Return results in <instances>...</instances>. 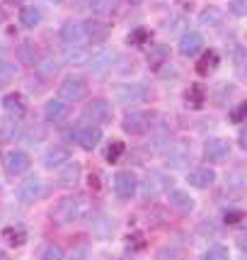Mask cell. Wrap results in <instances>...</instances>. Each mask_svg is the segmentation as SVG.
<instances>
[{
	"mask_svg": "<svg viewBox=\"0 0 247 260\" xmlns=\"http://www.w3.org/2000/svg\"><path fill=\"white\" fill-rule=\"evenodd\" d=\"M88 212H90V204L85 197H63L51 209V219L56 224H70V221H78L83 216H88Z\"/></svg>",
	"mask_w": 247,
	"mask_h": 260,
	"instance_id": "cell-1",
	"label": "cell"
},
{
	"mask_svg": "<svg viewBox=\"0 0 247 260\" xmlns=\"http://www.w3.org/2000/svg\"><path fill=\"white\" fill-rule=\"evenodd\" d=\"M61 100L66 102H80L88 98V80L80 78V76H68L63 83H61Z\"/></svg>",
	"mask_w": 247,
	"mask_h": 260,
	"instance_id": "cell-2",
	"label": "cell"
},
{
	"mask_svg": "<svg viewBox=\"0 0 247 260\" xmlns=\"http://www.w3.org/2000/svg\"><path fill=\"white\" fill-rule=\"evenodd\" d=\"M153 122H155V117L150 112H131L124 119V132L134 136H143L153 129Z\"/></svg>",
	"mask_w": 247,
	"mask_h": 260,
	"instance_id": "cell-3",
	"label": "cell"
},
{
	"mask_svg": "<svg viewBox=\"0 0 247 260\" xmlns=\"http://www.w3.org/2000/svg\"><path fill=\"white\" fill-rule=\"evenodd\" d=\"M138 190V178H136L131 170H121L114 175V192L119 194L121 200H131Z\"/></svg>",
	"mask_w": 247,
	"mask_h": 260,
	"instance_id": "cell-4",
	"label": "cell"
},
{
	"mask_svg": "<svg viewBox=\"0 0 247 260\" xmlns=\"http://www.w3.org/2000/svg\"><path fill=\"white\" fill-rule=\"evenodd\" d=\"M46 194H49V182H44L42 178H29L20 187V200L22 202H39Z\"/></svg>",
	"mask_w": 247,
	"mask_h": 260,
	"instance_id": "cell-5",
	"label": "cell"
},
{
	"mask_svg": "<svg viewBox=\"0 0 247 260\" xmlns=\"http://www.w3.org/2000/svg\"><path fill=\"white\" fill-rule=\"evenodd\" d=\"M85 117L92 119L95 124H107L109 119L114 117V110H112V102L107 100H92L88 107H85Z\"/></svg>",
	"mask_w": 247,
	"mask_h": 260,
	"instance_id": "cell-6",
	"label": "cell"
},
{
	"mask_svg": "<svg viewBox=\"0 0 247 260\" xmlns=\"http://www.w3.org/2000/svg\"><path fill=\"white\" fill-rule=\"evenodd\" d=\"M29 166H32V158L24 151H10L5 156V173L8 175H22L29 170Z\"/></svg>",
	"mask_w": 247,
	"mask_h": 260,
	"instance_id": "cell-7",
	"label": "cell"
},
{
	"mask_svg": "<svg viewBox=\"0 0 247 260\" xmlns=\"http://www.w3.org/2000/svg\"><path fill=\"white\" fill-rule=\"evenodd\" d=\"M100 141H102V129H100V126H97V124H90V126L80 124L75 144H80V146L85 148V151H92V148L97 146Z\"/></svg>",
	"mask_w": 247,
	"mask_h": 260,
	"instance_id": "cell-8",
	"label": "cell"
},
{
	"mask_svg": "<svg viewBox=\"0 0 247 260\" xmlns=\"http://www.w3.org/2000/svg\"><path fill=\"white\" fill-rule=\"evenodd\" d=\"M3 110H5V114H8L10 119H22L24 114H27L24 98L20 95V92H10V95H5V98H3Z\"/></svg>",
	"mask_w": 247,
	"mask_h": 260,
	"instance_id": "cell-9",
	"label": "cell"
},
{
	"mask_svg": "<svg viewBox=\"0 0 247 260\" xmlns=\"http://www.w3.org/2000/svg\"><path fill=\"white\" fill-rule=\"evenodd\" d=\"M68 112H70V107L66 105V100H49L44 107V119L49 124H61L68 117Z\"/></svg>",
	"mask_w": 247,
	"mask_h": 260,
	"instance_id": "cell-10",
	"label": "cell"
},
{
	"mask_svg": "<svg viewBox=\"0 0 247 260\" xmlns=\"http://www.w3.org/2000/svg\"><path fill=\"white\" fill-rule=\"evenodd\" d=\"M109 24L102 22V20H88V22L83 24V34H88V39H90L92 44H100L104 42L107 37H109Z\"/></svg>",
	"mask_w": 247,
	"mask_h": 260,
	"instance_id": "cell-11",
	"label": "cell"
},
{
	"mask_svg": "<svg viewBox=\"0 0 247 260\" xmlns=\"http://www.w3.org/2000/svg\"><path fill=\"white\" fill-rule=\"evenodd\" d=\"M203 49V37L199 32H187L180 39V54L182 56H196Z\"/></svg>",
	"mask_w": 247,
	"mask_h": 260,
	"instance_id": "cell-12",
	"label": "cell"
},
{
	"mask_svg": "<svg viewBox=\"0 0 247 260\" xmlns=\"http://www.w3.org/2000/svg\"><path fill=\"white\" fill-rule=\"evenodd\" d=\"M68 160H70V148L61 146V144H54L44 156L46 168H58V166H63V163H68Z\"/></svg>",
	"mask_w": 247,
	"mask_h": 260,
	"instance_id": "cell-13",
	"label": "cell"
},
{
	"mask_svg": "<svg viewBox=\"0 0 247 260\" xmlns=\"http://www.w3.org/2000/svg\"><path fill=\"white\" fill-rule=\"evenodd\" d=\"M187 180H189L191 187L206 190V187H211V185L216 182V173L211 168H196V170H191L189 175H187Z\"/></svg>",
	"mask_w": 247,
	"mask_h": 260,
	"instance_id": "cell-14",
	"label": "cell"
},
{
	"mask_svg": "<svg viewBox=\"0 0 247 260\" xmlns=\"http://www.w3.org/2000/svg\"><path fill=\"white\" fill-rule=\"evenodd\" d=\"M63 58H66V63H73V66H83V63H88L90 61V49L88 46H80L78 42L75 44L66 46V51H63Z\"/></svg>",
	"mask_w": 247,
	"mask_h": 260,
	"instance_id": "cell-15",
	"label": "cell"
},
{
	"mask_svg": "<svg viewBox=\"0 0 247 260\" xmlns=\"http://www.w3.org/2000/svg\"><path fill=\"white\" fill-rule=\"evenodd\" d=\"M80 178H83V168H80V163H70L68 160V166L63 170H61V175H58V185L61 187H75L80 182Z\"/></svg>",
	"mask_w": 247,
	"mask_h": 260,
	"instance_id": "cell-16",
	"label": "cell"
},
{
	"mask_svg": "<svg viewBox=\"0 0 247 260\" xmlns=\"http://www.w3.org/2000/svg\"><path fill=\"white\" fill-rule=\"evenodd\" d=\"M230 153V144L225 141V139H214V141H209L206 144V148H203V156H206V160H223L225 156Z\"/></svg>",
	"mask_w": 247,
	"mask_h": 260,
	"instance_id": "cell-17",
	"label": "cell"
},
{
	"mask_svg": "<svg viewBox=\"0 0 247 260\" xmlns=\"http://www.w3.org/2000/svg\"><path fill=\"white\" fill-rule=\"evenodd\" d=\"M168 202L175 212H182V214H187V212L194 209V200H191V194L184 192V190H172L168 197Z\"/></svg>",
	"mask_w": 247,
	"mask_h": 260,
	"instance_id": "cell-18",
	"label": "cell"
},
{
	"mask_svg": "<svg viewBox=\"0 0 247 260\" xmlns=\"http://www.w3.org/2000/svg\"><path fill=\"white\" fill-rule=\"evenodd\" d=\"M119 98L126 102H143L148 98H153V92L146 90L141 83H136V85H124L121 90H119Z\"/></svg>",
	"mask_w": 247,
	"mask_h": 260,
	"instance_id": "cell-19",
	"label": "cell"
},
{
	"mask_svg": "<svg viewBox=\"0 0 247 260\" xmlns=\"http://www.w3.org/2000/svg\"><path fill=\"white\" fill-rule=\"evenodd\" d=\"M168 175H162V173H150L146 180V187H143V194L146 197H155L160 194L162 190H168Z\"/></svg>",
	"mask_w": 247,
	"mask_h": 260,
	"instance_id": "cell-20",
	"label": "cell"
},
{
	"mask_svg": "<svg viewBox=\"0 0 247 260\" xmlns=\"http://www.w3.org/2000/svg\"><path fill=\"white\" fill-rule=\"evenodd\" d=\"M165 61H168V46L165 44L150 46V51H148V63H150V68L157 71L160 66H165Z\"/></svg>",
	"mask_w": 247,
	"mask_h": 260,
	"instance_id": "cell-21",
	"label": "cell"
},
{
	"mask_svg": "<svg viewBox=\"0 0 247 260\" xmlns=\"http://www.w3.org/2000/svg\"><path fill=\"white\" fill-rule=\"evenodd\" d=\"M116 54H114V51H104V54H100V56H95V58H90V61H88V63H92V71H95V73H104V71H107V68H112V63L114 61H116Z\"/></svg>",
	"mask_w": 247,
	"mask_h": 260,
	"instance_id": "cell-22",
	"label": "cell"
},
{
	"mask_svg": "<svg viewBox=\"0 0 247 260\" xmlns=\"http://www.w3.org/2000/svg\"><path fill=\"white\" fill-rule=\"evenodd\" d=\"M20 22H22V27H36V24L42 22V12H39V8H34V5H27V8H22L20 10Z\"/></svg>",
	"mask_w": 247,
	"mask_h": 260,
	"instance_id": "cell-23",
	"label": "cell"
},
{
	"mask_svg": "<svg viewBox=\"0 0 247 260\" xmlns=\"http://www.w3.org/2000/svg\"><path fill=\"white\" fill-rule=\"evenodd\" d=\"M61 37H63V42L66 44H75V42H80L85 34H83V27L75 22H68L63 24V29H61Z\"/></svg>",
	"mask_w": 247,
	"mask_h": 260,
	"instance_id": "cell-24",
	"label": "cell"
},
{
	"mask_svg": "<svg viewBox=\"0 0 247 260\" xmlns=\"http://www.w3.org/2000/svg\"><path fill=\"white\" fill-rule=\"evenodd\" d=\"M124 151H126L124 141H119V139H112V141L107 144V148H104V158L109 160V163H116V160L124 156Z\"/></svg>",
	"mask_w": 247,
	"mask_h": 260,
	"instance_id": "cell-25",
	"label": "cell"
},
{
	"mask_svg": "<svg viewBox=\"0 0 247 260\" xmlns=\"http://www.w3.org/2000/svg\"><path fill=\"white\" fill-rule=\"evenodd\" d=\"M116 5H119V0H90L92 12H95V15H100V17H104V15H112Z\"/></svg>",
	"mask_w": 247,
	"mask_h": 260,
	"instance_id": "cell-26",
	"label": "cell"
},
{
	"mask_svg": "<svg viewBox=\"0 0 247 260\" xmlns=\"http://www.w3.org/2000/svg\"><path fill=\"white\" fill-rule=\"evenodd\" d=\"M187 102H189V107L194 110H199L203 105V88L201 85H191L189 90H187Z\"/></svg>",
	"mask_w": 247,
	"mask_h": 260,
	"instance_id": "cell-27",
	"label": "cell"
},
{
	"mask_svg": "<svg viewBox=\"0 0 247 260\" xmlns=\"http://www.w3.org/2000/svg\"><path fill=\"white\" fill-rule=\"evenodd\" d=\"M218 66V54L216 51H209V54H203L201 61H199V66H196V71L199 73H209L211 68Z\"/></svg>",
	"mask_w": 247,
	"mask_h": 260,
	"instance_id": "cell-28",
	"label": "cell"
},
{
	"mask_svg": "<svg viewBox=\"0 0 247 260\" xmlns=\"http://www.w3.org/2000/svg\"><path fill=\"white\" fill-rule=\"evenodd\" d=\"M15 76H17V66H12V63H0V88H5Z\"/></svg>",
	"mask_w": 247,
	"mask_h": 260,
	"instance_id": "cell-29",
	"label": "cell"
},
{
	"mask_svg": "<svg viewBox=\"0 0 247 260\" xmlns=\"http://www.w3.org/2000/svg\"><path fill=\"white\" fill-rule=\"evenodd\" d=\"M203 258L206 260H228V248L221 246V243H216V246H211V248H206Z\"/></svg>",
	"mask_w": 247,
	"mask_h": 260,
	"instance_id": "cell-30",
	"label": "cell"
},
{
	"mask_svg": "<svg viewBox=\"0 0 247 260\" xmlns=\"http://www.w3.org/2000/svg\"><path fill=\"white\" fill-rule=\"evenodd\" d=\"M201 22L203 24H221L223 22V12L218 8H209V10L201 12Z\"/></svg>",
	"mask_w": 247,
	"mask_h": 260,
	"instance_id": "cell-31",
	"label": "cell"
},
{
	"mask_svg": "<svg viewBox=\"0 0 247 260\" xmlns=\"http://www.w3.org/2000/svg\"><path fill=\"white\" fill-rule=\"evenodd\" d=\"M228 117H230V122H233V124H242V122H245V117H247V102H237L235 107L230 110Z\"/></svg>",
	"mask_w": 247,
	"mask_h": 260,
	"instance_id": "cell-32",
	"label": "cell"
},
{
	"mask_svg": "<svg viewBox=\"0 0 247 260\" xmlns=\"http://www.w3.org/2000/svg\"><path fill=\"white\" fill-rule=\"evenodd\" d=\"M148 39H150V32H148V29H143V27H138V29H134V32L129 34V44H131V46L146 44Z\"/></svg>",
	"mask_w": 247,
	"mask_h": 260,
	"instance_id": "cell-33",
	"label": "cell"
},
{
	"mask_svg": "<svg viewBox=\"0 0 247 260\" xmlns=\"http://www.w3.org/2000/svg\"><path fill=\"white\" fill-rule=\"evenodd\" d=\"M3 236L8 238V243H10V246H22L24 243V231L22 229H5V231H3Z\"/></svg>",
	"mask_w": 247,
	"mask_h": 260,
	"instance_id": "cell-34",
	"label": "cell"
},
{
	"mask_svg": "<svg viewBox=\"0 0 247 260\" xmlns=\"http://www.w3.org/2000/svg\"><path fill=\"white\" fill-rule=\"evenodd\" d=\"M44 258L46 260H63L66 258V250L56 246V243H51V246H46L44 248Z\"/></svg>",
	"mask_w": 247,
	"mask_h": 260,
	"instance_id": "cell-35",
	"label": "cell"
},
{
	"mask_svg": "<svg viewBox=\"0 0 247 260\" xmlns=\"http://www.w3.org/2000/svg\"><path fill=\"white\" fill-rule=\"evenodd\" d=\"M56 71H58V63L54 61V58H46V61H42V66H39V73L42 76H56Z\"/></svg>",
	"mask_w": 247,
	"mask_h": 260,
	"instance_id": "cell-36",
	"label": "cell"
},
{
	"mask_svg": "<svg viewBox=\"0 0 247 260\" xmlns=\"http://www.w3.org/2000/svg\"><path fill=\"white\" fill-rule=\"evenodd\" d=\"M245 219V214L240 212V209H225L223 212V221L225 224H240Z\"/></svg>",
	"mask_w": 247,
	"mask_h": 260,
	"instance_id": "cell-37",
	"label": "cell"
},
{
	"mask_svg": "<svg viewBox=\"0 0 247 260\" xmlns=\"http://www.w3.org/2000/svg\"><path fill=\"white\" fill-rule=\"evenodd\" d=\"M230 8H233V12H235V15H240V17H242V15L247 12V0H233V5H230Z\"/></svg>",
	"mask_w": 247,
	"mask_h": 260,
	"instance_id": "cell-38",
	"label": "cell"
},
{
	"mask_svg": "<svg viewBox=\"0 0 247 260\" xmlns=\"http://www.w3.org/2000/svg\"><path fill=\"white\" fill-rule=\"evenodd\" d=\"M12 129H17V119H15V122L10 119L8 124L3 126V139H12V136H15V134H12Z\"/></svg>",
	"mask_w": 247,
	"mask_h": 260,
	"instance_id": "cell-39",
	"label": "cell"
},
{
	"mask_svg": "<svg viewBox=\"0 0 247 260\" xmlns=\"http://www.w3.org/2000/svg\"><path fill=\"white\" fill-rule=\"evenodd\" d=\"M5 258H8V253H5V250L0 248V260H5Z\"/></svg>",
	"mask_w": 247,
	"mask_h": 260,
	"instance_id": "cell-40",
	"label": "cell"
},
{
	"mask_svg": "<svg viewBox=\"0 0 247 260\" xmlns=\"http://www.w3.org/2000/svg\"><path fill=\"white\" fill-rule=\"evenodd\" d=\"M129 3H131V5H138V3H143V0H129Z\"/></svg>",
	"mask_w": 247,
	"mask_h": 260,
	"instance_id": "cell-41",
	"label": "cell"
},
{
	"mask_svg": "<svg viewBox=\"0 0 247 260\" xmlns=\"http://www.w3.org/2000/svg\"><path fill=\"white\" fill-rule=\"evenodd\" d=\"M5 3H10V5H15V3H20V0H5Z\"/></svg>",
	"mask_w": 247,
	"mask_h": 260,
	"instance_id": "cell-42",
	"label": "cell"
},
{
	"mask_svg": "<svg viewBox=\"0 0 247 260\" xmlns=\"http://www.w3.org/2000/svg\"><path fill=\"white\" fill-rule=\"evenodd\" d=\"M49 3H58V0H49Z\"/></svg>",
	"mask_w": 247,
	"mask_h": 260,
	"instance_id": "cell-43",
	"label": "cell"
}]
</instances>
